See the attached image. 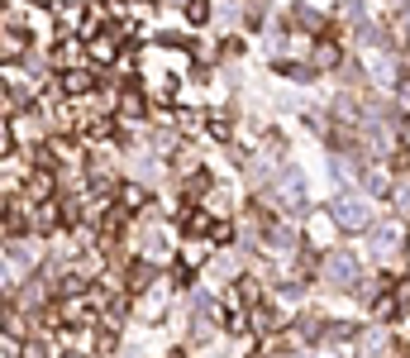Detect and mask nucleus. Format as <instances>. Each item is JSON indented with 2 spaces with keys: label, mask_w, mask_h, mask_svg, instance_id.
Returning <instances> with one entry per match:
<instances>
[{
  "label": "nucleus",
  "mask_w": 410,
  "mask_h": 358,
  "mask_svg": "<svg viewBox=\"0 0 410 358\" xmlns=\"http://www.w3.org/2000/svg\"><path fill=\"white\" fill-rule=\"evenodd\" d=\"M48 192H53V182H48V172H38V177L29 182V196H38V201H43Z\"/></svg>",
  "instance_id": "9b49d317"
},
{
  "label": "nucleus",
  "mask_w": 410,
  "mask_h": 358,
  "mask_svg": "<svg viewBox=\"0 0 410 358\" xmlns=\"http://www.w3.org/2000/svg\"><path fill=\"white\" fill-rule=\"evenodd\" d=\"M296 24L301 29H320V20L310 15V5H296Z\"/></svg>",
  "instance_id": "ddd939ff"
},
{
  "label": "nucleus",
  "mask_w": 410,
  "mask_h": 358,
  "mask_svg": "<svg viewBox=\"0 0 410 358\" xmlns=\"http://www.w3.org/2000/svg\"><path fill=\"white\" fill-rule=\"evenodd\" d=\"M148 277H153V273H148V268H143V263H138L134 273H129V287H134V292H143V287H148Z\"/></svg>",
  "instance_id": "4468645a"
},
{
  "label": "nucleus",
  "mask_w": 410,
  "mask_h": 358,
  "mask_svg": "<svg viewBox=\"0 0 410 358\" xmlns=\"http://www.w3.org/2000/svg\"><path fill=\"white\" fill-rule=\"evenodd\" d=\"M277 325H281V315H277L272 306H258V310H253V330L268 334V330H277Z\"/></svg>",
  "instance_id": "39448f33"
},
{
  "label": "nucleus",
  "mask_w": 410,
  "mask_h": 358,
  "mask_svg": "<svg viewBox=\"0 0 410 358\" xmlns=\"http://www.w3.org/2000/svg\"><path fill=\"white\" fill-rule=\"evenodd\" d=\"M325 277L334 282V287H353L358 263L349 258V253H329V258H325Z\"/></svg>",
  "instance_id": "f03ea898"
},
{
  "label": "nucleus",
  "mask_w": 410,
  "mask_h": 358,
  "mask_svg": "<svg viewBox=\"0 0 410 358\" xmlns=\"http://www.w3.org/2000/svg\"><path fill=\"white\" fill-rule=\"evenodd\" d=\"M401 248V234H396V224H382V229H372V253L377 258H391Z\"/></svg>",
  "instance_id": "20e7f679"
},
{
  "label": "nucleus",
  "mask_w": 410,
  "mask_h": 358,
  "mask_svg": "<svg viewBox=\"0 0 410 358\" xmlns=\"http://www.w3.org/2000/svg\"><path fill=\"white\" fill-rule=\"evenodd\" d=\"M91 57H96V62H110V57H115V34H101V38L91 43Z\"/></svg>",
  "instance_id": "423d86ee"
},
{
  "label": "nucleus",
  "mask_w": 410,
  "mask_h": 358,
  "mask_svg": "<svg viewBox=\"0 0 410 358\" xmlns=\"http://www.w3.org/2000/svg\"><path fill=\"white\" fill-rule=\"evenodd\" d=\"M119 196H124V206H129V210H138V206H143V192H138V187H124Z\"/></svg>",
  "instance_id": "dca6fc26"
},
{
  "label": "nucleus",
  "mask_w": 410,
  "mask_h": 358,
  "mask_svg": "<svg viewBox=\"0 0 410 358\" xmlns=\"http://www.w3.org/2000/svg\"><path fill=\"white\" fill-rule=\"evenodd\" d=\"M334 220L344 224V229H363V224H367V201L339 196V201H334Z\"/></svg>",
  "instance_id": "f257e3e1"
},
{
  "label": "nucleus",
  "mask_w": 410,
  "mask_h": 358,
  "mask_svg": "<svg viewBox=\"0 0 410 358\" xmlns=\"http://www.w3.org/2000/svg\"><path fill=\"white\" fill-rule=\"evenodd\" d=\"M77 292H86V277L82 273H72L67 282H62V296H77Z\"/></svg>",
  "instance_id": "f8f14e48"
},
{
  "label": "nucleus",
  "mask_w": 410,
  "mask_h": 358,
  "mask_svg": "<svg viewBox=\"0 0 410 358\" xmlns=\"http://www.w3.org/2000/svg\"><path fill=\"white\" fill-rule=\"evenodd\" d=\"M186 20H191V24H205V20H210V0H191V5H186Z\"/></svg>",
  "instance_id": "1a4fd4ad"
},
{
  "label": "nucleus",
  "mask_w": 410,
  "mask_h": 358,
  "mask_svg": "<svg viewBox=\"0 0 410 358\" xmlns=\"http://www.w3.org/2000/svg\"><path fill=\"white\" fill-rule=\"evenodd\" d=\"M401 138H406V148H410V124H401Z\"/></svg>",
  "instance_id": "6ab92c4d"
},
{
  "label": "nucleus",
  "mask_w": 410,
  "mask_h": 358,
  "mask_svg": "<svg viewBox=\"0 0 410 358\" xmlns=\"http://www.w3.org/2000/svg\"><path fill=\"white\" fill-rule=\"evenodd\" d=\"M224 325H229V330H234V334H248V320H244V315H229Z\"/></svg>",
  "instance_id": "a211bd4d"
},
{
  "label": "nucleus",
  "mask_w": 410,
  "mask_h": 358,
  "mask_svg": "<svg viewBox=\"0 0 410 358\" xmlns=\"http://www.w3.org/2000/svg\"><path fill=\"white\" fill-rule=\"evenodd\" d=\"M119 110L129 115V120H138V115H143V96H138V91H124V96H119Z\"/></svg>",
  "instance_id": "0eeeda50"
},
{
  "label": "nucleus",
  "mask_w": 410,
  "mask_h": 358,
  "mask_svg": "<svg viewBox=\"0 0 410 358\" xmlns=\"http://www.w3.org/2000/svg\"><path fill=\"white\" fill-rule=\"evenodd\" d=\"M334 62H339V48L334 43H320L315 48V67H334Z\"/></svg>",
  "instance_id": "9d476101"
},
{
  "label": "nucleus",
  "mask_w": 410,
  "mask_h": 358,
  "mask_svg": "<svg viewBox=\"0 0 410 358\" xmlns=\"http://www.w3.org/2000/svg\"><path fill=\"white\" fill-rule=\"evenodd\" d=\"M391 206H396V210H410V177H401V182H396V192H391Z\"/></svg>",
  "instance_id": "6e6552de"
},
{
  "label": "nucleus",
  "mask_w": 410,
  "mask_h": 358,
  "mask_svg": "<svg viewBox=\"0 0 410 358\" xmlns=\"http://www.w3.org/2000/svg\"><path fill=\"white\" fill-rule=\"evenodd\" d=\"M91 86H96V77H91L86 67H67V72H62V91H67V96H86Z\"/></svg>",
  "instance_id": "7ed1b4c3"
},
{
  "label": "nucleus",
  "mask_w": 410,
  "mask_h": 358,
  "mask_svg": "<svg viewBox=\"0 0 410 358\" xmlns=\"http://www.w3.org/2000/svg\"><path fill=\"white\" fill-rule=\"evenodd\" d=\"M391 310H396V296H382V301L372 306V315H377V320H386V315H391Z\"/></svg>",
  "instance_id": "2eb2a0df"
},
{
  "label": "nucleus",
  "mask_w": 410,
  "mask_h": 358,
  "mask_svg": "<svg viewBox=\"0 0 410 358\" xmlns=\"http://www.w3.org/2000/svg\"><path fill=\"white\" fill-rule=\"evenodd\" d=\"M20 48H24V38H15V34H5V57H15V53H20Z\"/></svg>",
  "instance_id": "f3484780"
}]
</instances>
